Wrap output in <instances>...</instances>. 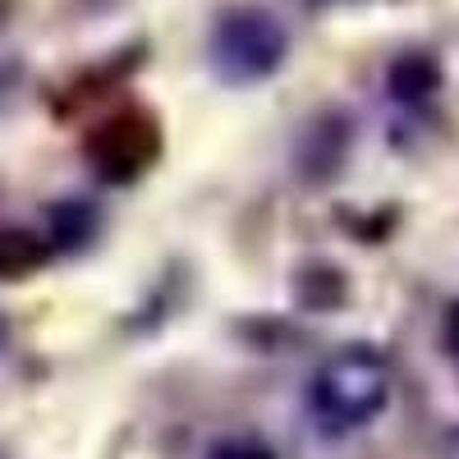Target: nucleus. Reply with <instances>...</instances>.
<instances>
[{
	"mask_svg": "<svg viewBox=\"0 0 459 459\" xmlns=\"http://www.w3.org/2000/svg\"><path fill=\"white\" fill-rule=\"evenodd\" d=\"M308 404L317 413V423L331 432H354L377 423L391 404V368L368 344H344L340 354H331L313 381H308Z\"/></svg>",
	"mask_w": 459,
	"mask_h": 459,
	"instance_id": "1",
	"label": "nucleus"
},
{
	"mask_svg": "<svg viewBox=\"0 0 459 459\" xmlns=\"http://www.w3.org/2000/svg\"><path fill=\"white\" fill-rule=\"evenodd\" d=\"M285 56H290V32L262 5H230L216 14V23L207 32L212 74L230 88L266 83L285 65Z\"/></svg>",
	"mask_w": 459,
	"mask_h": 459,
	"instance_id": "2",
	"label": "nucleus"
},
{
	"mask_svg": "<svg viewBox=\"0 0 459 459\" xmlns=\"http://www.w3.org/2000/svg\"><path fill=\"white\" fill-rule=\"evenodd\" d=\"M161 120L147 106H125L97 120L83 138V157L101 184H134L161 157Z\"/></svg>",
	"mask_w": 459,
	"mask_h": 459,
	"instance_id": "3",
	"label": "nucleus"
},
{
	"mask_svg": "<svg viewBox=\"0 0 459 459\" xmlns=\"http://www.w3.org/2000/svg\"><path fill=\"white\" fill-rule=\"evenodd\" d=\"M354 143V120L344 106H322L308 125L294 138V170L303 184H326L340 175V166L350 161Z\"/></svg>",
	"mask_w": 459,
	"mask_h": 459,
	"instance_id": "4",
	"label": "nucleus"
},
{
	"mask_svg": "<svg viewBox=\"0 0 459 459\" xmlns=\"http://www.w3.org/2000/svg\"><path fill=\"white\" fill-rule=\"evenodd\" d=\"M386 92L400 106H428L441 92V65L428 51H404L386 69Z\"/></svg>",
	"mask_w": 459,
	"mask_h": 459,
	"instance_id": "5",
	"label": "nucleus"
},
{
	"mask_svg": "<svg viewBox=\"0 0 459 459\" xmlns=\"http://www.w3.org/2000/svg\"><path fill=\"white\" fill-rule=\"evenodd\" d=\"M51 262V244L28 225H0V281H28Z\"/></svg>",
	"mask_w": 459,
	"mask_h": 459,
	"instance_id": "6",
	"label": "nucleus"
},
{
	"mask_svg": "<svg viewBox=\"0 0 459 459\" xmlns=\"http://www.w3.org/2000/svg\"><path fill=\"white\" fill-rule=\"evenodd\" d=\"M97 230H101L97 203H88V198H60L51 207V235H47V244L74 253V248H88L97 239Z\"/></svg>",
	"mask_w": 459,
	"mask_h": 459,
	"instance_id": "7",
	"label": "nucleus"
},
{
	"mask_svg": "<svg viewBox=\"0 0 459 459\" xmlns=\"http://www.w3.org/2000/svg\"><path fill=\"white\" fill-rule=\"evenodd\" d=\"M294 299H299V308H308V313H331V308H340V303L350 299V285H344L340 266L303 262L299 276H294Z\"/></svg>",
	"mask_w": 459,
	"mask_h": 459,
	"instance_id": "8",
	"label": "nucleus"
},
{
	"mask_svg": "<svg viewBox=\"0 0 459 459\" xmlns=\"http://www.w3.org/2000/svg\"><path fill=\"white\" fill-rule=\"evenodd\" d=\"M207 459H276V450L266 446L262 437H253V432H239V437H221V441H212Z\"/></svg>",
	"mask_w": 459,
	"mask_h": 459,
	"instance_id": "9",
	"label": "nucleus"
},
{
	"mask_svg": "<svg viewBox=\"0 0 459 459\" xmlns=\"http://www.w3.org/2000/svg\"><path fill=\"white\" fill-rule=\"evenodd\" d=\"M441 340H446V350H450V359L459 363V299L446 308V322H441Z\"/></svg>",
	"mask_w": 459,
	"mask_h": 459,
	"instance_id": "10",
	"label": "nucleus"
},
{
	"mask_svg": "<svg viewBox=\"0 0 459 459\" xmlns=\"http://www.w3.org/2000/svg\"><path fill=\"white\" fill-rule=\"evenodd\" d=\"M10 10H14V0H0V28L10 23Z\"/></svg>",
	"mask_w": 459,
	"mask_h": 459,
	"instance_id": "11",
	"label": "nucleus"
},
{
	"mask_svg": "<svg viewBox=\"0 0 459 459\" xmlns=\"http://www.w3.org/2000/svg\"><path fill=\"white\" fill-rule=\"evenodd\" d=\"M450 446H459V432H450Z\"/></svg>",
	"mask_w": 459,
	"mask_h": 459,
	"instance_id": "12",
	"label": "nucleus"
},
{
	"mask_svg": "<svg viewBox=\"0 0 459 459\" xmlns=\"http://www.w3.org/2000/svg\"><path fill=\"white\" fill-rule=\"evenodd\" d=\"M0 340H5V322H0Z\"/></svg>",
	"mask_w": 459,
	"mask_h": 459,
	"instance_id": "13",
	"label": "nucleus"
},
{
	"mask_svg": "<svg viewBox=\"0 0 459 459\" xmlns=\"http://www.w3.org/2000/svg\"><path fill=\"white\" fill-rule=\"evenodd\" d=\"M0 459H5V450H0Z\"/></svg>",
	"mask_w": 459,
	"mask_h": 459,
	"instance_id": "14",
	"label": "nucleus"
}]
</instances>
